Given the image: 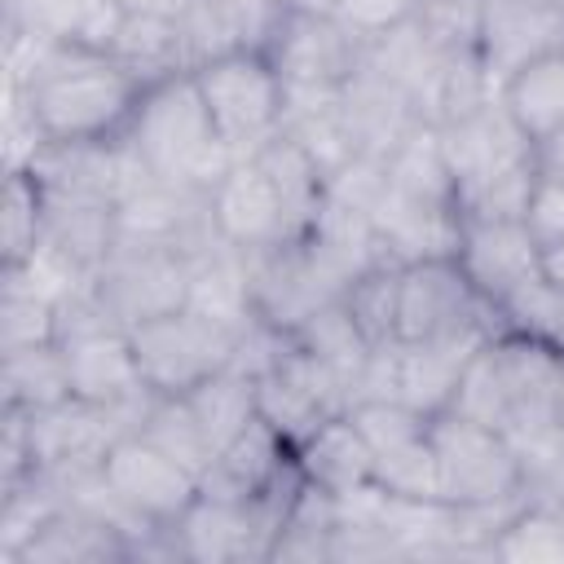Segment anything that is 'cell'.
I'll use <instances>...</instances> for the list:
<instances>
[{"mask_svg": "<svg viewBox=\"0 0 564 564\" xmlns=\"http://www.w3.org/2000/svg\"><path fill=\"white\" fill-rule=\"evenodd\" d=\"M397 295H401V260H392V256L357 269L344 282L339 304L348 308L352 326L361 330V339L370 348L397 344Z\"/></svg>", "mask_w": 564, "mask_h": 564, "instance_id": "cell-20", "label": "cell"}, {"mask_svg": "<svg viewBox=\"0 0 564 564\" xmlns=\"http://www.w3.org/2000/svg\"><path fill=\"white\" fill-rule=\"evenodd\" d=\"M529 234L538 238V247H555L564 242V176H551V172H538L533 189H529V203H524V216Z\"/></svg>", "mask_w": 564, "mask_h": 564, "instance_id": "cell-26", "label": "cell"}, {"mask_svg": "<svg viewBox=\"0 0 564 564\" xmlns=\"http://www.w3.org/2000/svg\"><path fill=\"white\" fill-rule=\"evenodd\" d=\"M423 0H330V18L361 44H383L419 18Z\"/></svg>", "mask_w": 564, "mask_h": 564, "instance_id": "cell-25", "label": "cell"}, {"mask_svg": "<svg viewBox=\"0 0 564 564\" xmlns=\"http://www.w3.org/2000/svg\"><path fill=\"white\" fill-rule=\"evenodd\" d=\"M538 167L551 172V176H564V128L551 132V137L538 145Z\"/></svg>", "mask_w": 564, "mask_h": 564, "instance_id": "cell-28", "label": "cell"}, {"mask_svg": "<svg viewBox=\"0 0 564 564\" xmlns=\"http://www.w3.org/2000/svg\"><path fill=\"white\" fill-rule=\"evenodd\" d=\"M454 260L471 278V286L494 304L511 300L524 282L542 273V247L520 216H458Z\"/></svg>", "mask_w": 564, "mask_h": 564, "instance_id": "cell-12", "label": "cell"}, {"mask_svg": "<svg viewBox=\"0 0 564 564\" xmlns=\"http://www.w3.org/2000/svg\"><path fill=\"white\" fill-rule=\"evenodd\" d=\"M198 97L234 159H251L264 141H273L286 128V79L273 66V57L256 44H234L194 70Z\"/></svg>", "mask_w": 564, "mask_h": 564, "instance_id": "cell-4", "label": "cell"}, {"mask_svg": "<svg viewBox=\"0 0 564 564\" xmlns=\"http://www.w3.org/2000/svg\"><path fill=\"white\" fill-rule=\"evenodd\" d=\"M564 48V4H533V0H480V22H476V57L498 93V84L551 53Z\"/></svg>", "mask_w": 564, "mask_h": 564, "instance_id": "cell-13", "label": "cell"}, {"mask_svg": "<svg viewBox=\"0 0 564 564\" xmlns=\"http://www.w3.org/2000/svg\"><path fill=\"white\" fill-rule=\"evenodd\" d=\"M48 238V185L35 167H9V189H4V269L22 264L40 251Z\"/></svg>", "mask_w": 564, "mask_h": 564, "instance_id": "cell-22", "label": "cell"}, {"mask_svg": "<svg viewBox=\"0 0 564 564\" xmlns=\"http://www.w3.org/2000/svg\"><path fill=\"white\" fill-rule=\"evenodd\" d=\"M264 53L282 70L291 97L344 93L366 57V48L330 13H282Z\"/></svg>", "mask_w": 564, "mask_h": 564, "instance_id": "cell-10", "label": "cell"}, {"mask_svg": "<svg viewBox=\"0 0 564 564\" xmlns=\"http://www.w3.org/2000/svg\"><path fill=\"white\" fill-rule=\"evenodd\" d=\"M66 401H75V392H70L66 352L57 339L4 352V410L40 414V410H53Z\"/></svg>", "mask_w": 564, "mask_h": 564, "instance_id": "cell-18", "label": "cell"}, {"mask_svg": "<svg viewBox=\"0 0 564 564\" xmlns=\"http://www.w3.org/2000/svg\"><path fill=\"white\" fill-rule=\"evenodd\" d=\"M494 330L480 335H454V339H432V344H397V401H405L419 414H441L454 401V388L463 379V366L471 352L489 339Z\"/></svg>", "mask_w": 564, "mask_h": 564, "instance_id": "cell-15", "label": "cell"}, {"mask_svg": "<svg viewBox=\"0 0 564 564\" xmlns=\"http://www.w3.org/2000/svg\"><path fill=\"white\" fill-rule=\"evenodd\" d=\"M542 273L564 291V242H555V247L542 251Z\"/></svg>", "mask_w": 564, "mask_h": 564, "instance_id": "cell-29", "label": "cell"}, {"mask_svg": "<svg viewBox=\"0 0 564 564\" xmlns=\"http://www.w3.org/2000/svg\"><path fill=\"white\" fill-rule=\"evenodd\" d=\"M238 330L242 326H229L194 304H176L128 326L141 379L159 397H185L216 370L234 366Z\"/></svg>", "mask_w": 564, "mask_h": 564, "instance_id": "cell-6", "label": "cell"}, {"mask_svg": "<svg viewBox=\"0 0 564 564\" xmlns=\"http://www.w3.org/2000/svg\"><path fill=\"white\" fill-rule=\"evenodd\" d=\"M22 40L26 66L13 70L9 93H18V101L26 106L44 145H115L128 132L150 84L101 44L44 35Z\"/></svg>", "mask_w": 564, "mask_h": 564, "instance_id": "cell-1", "label": "cell"}, {"mask_svg": "<svg viewBox=\"0 0 564 564\" xmlns=\"http://www.w3.org/2000/svg\"><path fill=\"white\" fill-rule=\"evenodd\" d=\"M110 53L123 66H132L145 84L167 79L176 70H189V48H185V35H181L167 0L123 13V22H119V31L110 40Z\"/></svg>", "mask_w": 564, "mask_h": 564, "instance_id": "cell-17", "label": "cell"}, {"mask_svg": "<svg viewBox=\"0 0 564 564\" xmlns=\"http://www.w3.org/2000/svg\"><path fill=\"white\" fill-rule=\"evenodd\" d=\"M137 432L150 445H159L167 458H176L181 467H189L198 480H203V471L216 458V445L207 441V432H203V423H198V414L189 410L185 397H159L154 392L150 405H145V414H141V423H137Z\"/></svg>", "mask_w": 564, "mask_h": 564, "instance_id": "cell-21", "label": "cell"}, {"mask_svg": "<svg viewBox=\"0 0 564 564\" xmlns=\"http://www.w3.org/2000/svg\"><path fill=\"white\" fill-rule=\"evenodd\" d=\"M375 454V489L397 502H436L432 419L397 397H370L348 405Z\"/></svg>", "mask_w": 564, "mask_h": 564, "instance_id": "cell-8", "label": "cell"}, {"mask_svg": "<svg viewBox=\"0 0 564 564\" xmlns=\"http://www.w3.org/2000/svg\"><path fill=\"white\" fill-rule=\"evenodd\" d=\"M494 101L507 110V119L533 145H542L551 132L564 128V48H551V53L516 66L498 84Z\"/></svg>", "mask_w": 564, "mask_h": 564, "instance_id": "cell-16", "label": "cell"}, {"mask_svg": "<svg viewBox=\"0 0 564 564\" xmlns=\"http://www.w3.org/2000/svg\"><path fill=\"white\" fill-rule=\"evenodd\" d=\"M555 410H560V423H564V379H560V405Z\"/></svg>", "mask_w": 564, "mask_h": 564, "instance_id": "cell-31", "label": "cell"}, {"mask_svg": "<svg viewBox=\"0 0 564 564\" xmlns=\"http://www.w3.org/2000/svg\"><path fill=\"white\" fill-rule=\"evenodd\" d=\"M560 379H564V348L498 326L463 366L449 410L507 432L511 441L560 419Z\"/></svg>", "mask_w": 564, "mask_h": 564, "instance_id": "cell-2", "label": "cell"}, {"mask_svg": "<svg viewBox=\"0 0 564 564\" xmlns=\"http://www.w3.org/2000/svg\"><path fill=\"white\" fill-rule=\"evenodd\" d=\"M494 304L471 286L454 251L419 256L401 264V295H397V344H432L454 335L498 330Z\"/></svg>", "mask_w": 564, "mask_h": 564, "instance_id": "cell-7", "label": "cell"}, {"mask_svg": "<svg viewBox=\"0 0 564 564\" xmlns=\"http://www.w3.org/2000/svg\"><path fill=\"white\" fill-rule=\"evenodd\" d=\"M286 13H330V0H282Z\"/></svg>", "mask_w": 564, "mask_h": 564, "instance_id": "cell-30", "label": "cell"}, {"mask_svg": "<svg viewBox=\"0 0 564 564\" xmlns=\"http://www.w3.org/2000/svg\"><path fill=\"white\" fill-rule=\"evenodd\" d=\"M533 4H564V0H533Z\"/></svg>", "mask_w": 564, "mask_h": 564, "instance_id": "cell-32", "label": "cell"}, {"mask_svg": "<svg viewBox=\"0 0 564 564\" xmlns=\"http://www.w3.org/2000/svg\"><path fill=\"white\" fill-rule=\"evenodd\" d=\"M295 463H300V476L348 502V498H366L375 489V454L361 436V427L352 423V414H330L326 423H317L300 445H295Z\"/></svg>", "mask_w": 564, "mask_h": 564, "instance_id": "cell-14", "label": "cell"}, {"mask_svg": "<svg viewBox=\"0 0 564 564\" xmlns=\"http://www.w3.org/2000/svg\"><path fill=\"white\" fill-rule=\"evenodd\" d=\"M57 317H62V304L57 300H48L26 278H18V273L4 269V308H0L4 352L9 348H31V344L57 339Z\"/></svg>", "mask_w": 564, "mask_h": 564, "instance_id": "cell-24", "label": "cell"}, {"mask_svg": "<svg viewBox=\"0 0 564 564\" xmlns=\"http://www.w3.org/2000/svg\"><path fill=\"white\" fill-rule=\"evenodd\" d=\"M189 410L198 414L207 441L216 449H225L234 436H242L256 419H260V392H256V375L238 370V366H225L216 370L212 379H203L198 388L185 392Z\"/></svg>", "mask_w": 564, "mask_h": 564, "instance_id": "cell-19", "label": "cell"}, {"mask_svg": "<svg viewBox=\"0 0 564 564\" xmlns=\"http://www.w3.org/2000/svg\"><path fill=\"white\" fill-rule=\"evenodd\" d=\"M203 212H207V229L242 256H260V251L295 242L291 216H286L269 172L256 159L229 163V172L207 189Z\"/></svg>", "mask_w": 564, "mask_h": 564, "instance_id": "cell-11", "label": "cell"}, {"mask_svg": "<svg viewBox=\"0 0 564 564\" xmlns=\"http://www.w3.org/2000/svg\"><path fill=\"white\" fill-rule=\"evenodd\" d=\"M119 145L141 163L150 181L198 198H207V189L229 172V163H238L225 150L189 70H176L145 88Z\"/></svg>", "mask_w": 564, "mask_h": 564, "instance_id": "cell-3", "label": "cell"}, {"mask_svg": "<svg viewBox=\"0 0 564 564\" xmlns=\"http://www.w3.org/2000/svg\"><path fill=\"white\" fill-rule=\"evenodd\" d=\"M216 9L225 13L238 44H256V48L269 44V35L278 31V22L286 13L282 0H216Z\"/></svg>", "mask_w": 564, "mask_h": 564, "instance_id": "cell-27", "label": "cell"}, {"mask_svg": "<svg viewBox=\"0 0 564 564\" xmlns=\"http://www.w3.org/2000/svg\"><path fill=\"white\" fill-rule=\"evenodd\" d=\"M101 480L145 529H172L203 494V480L159 445H150L141 432H123L106 445Z\"/></svg>", "mask_w": 564, "mask_h": 564, "instance_id": "cell-9", "label": "cell"}, {"mask_svg": "<svg viewBox=\"0 0 564 564\" xmlns=\"http://www.w3.org/2000/svg\"><path fill=\"white\" fill-rule=\"evenodd\" d=\"M432 458H436V502L458 516H489L498 507H520V454L507 432L485 427L458 410L432 414Z\"/></svg>", "mask_w": 564, "mask_h": 564, "instance_id": "cell-5", "label": "cell"}, {"mask_svg": "<svg viewBox=\"0 0 564 564\" xmlns=\"http://www.w3.org/2000/svg\"><path fill=\"white\" fill-rule=\"evenodd\" d=\"M520 454V494L524 502L564 507V423H542L511 441Z\"/></svg>", "mask_w": 564, "mask_h": 564, "instance_id": "cell-23", "label": "cell"}]
</instances>
